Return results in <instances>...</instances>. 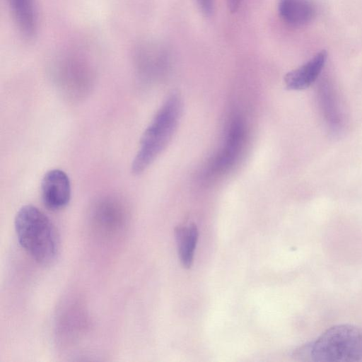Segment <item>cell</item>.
I'll list each match as a JSON object with an SVG mask.
<instances>
[{
    "instance_id": "1",
    "label": "cell",
    "mask_w": 362,
    "mask_h": 362,
    "mask_svg": "<svg viewBox=\"0 0 362 362\" xmlns=\"http://www.w3.org/2000/svg\"><path fill=\"white\" fill-rule=\"evenodd\" d=\"M14 226L19 244L36 262L47 266L55 262L59 235L45 214L35 206L25 205L16 213Z\"/></svg>"
},
{
    "instance_id": "2",
    "label": "cell",
    "mask_w": 362,
    "mask_h": 362,
    "mask_svg": "<svg viewBox=\"0 0 362 362\" xmlns=\"http://www.w3.org/2000/svg\"><path fill=\"white\" fill-rule=\"evenodd\" d=\"M182 101L177 93L171 94L161 105L144 131L132 164V172L145 171L165 149L178 124Z\"/></svg>"
},
{
    "instance_id": "3",
    "label": "cell",
    "mask_w": 362,
    "mask_h": 362,
    "mask_svg": "<svg viewBox=\"0 0 362 362\" xmlns=\"http://www.w3.org/2000/svg\"><path fill=\"white\" fill-rule=\"evenodd\" d=\"M309 345L310 361H362V327L337 325L326 329Z\"/></svg>"
},
{
    "instance_id": "4",
    "label": "cell",
    "mask_w": 362,
    "mask_h": 362,
    "mask_svg": "<svg viewBox=\"0 0 362 362\" xmlns=\"http://www.w3.org/2000/svg\"><path fill=\"white\" fill-rule=\"evenodd\" d=\"M246 136V127L243 119L234 117L228 124L221 147L207 166L204 175L214 177L228 171L239 158Z\"/></svg>"
},
{
    "instance_id": "5",
    "label": "cell",
    "mask_w": 362,
    "mask_h": 362,
    "mask_svg": "<svg viewBox=\"0 0 362 362\" xmlns=\"http://www.w3.org/2000/svg\"><path fill=\"white\" fill-rule=\"evenodd\" d=\"M54 77L71 90L83 88L91 81L88 63L76 53L66 52L57 57L52 64Z\"/></svg>"
},
{
    "instance_id": "6",
    "label": "cell",
    "mask_w": 362,
    "mask_h": 362,
    "mask_svg": "<svg viewBox=\"0 0 362 362\" xmlns=\"http://www.w3.org/2000/svg\"><path fill=\"white\" fill-rule=\"evenodd\" d=\"M71 194V182L65 172L53 169L45 174L41 182V197L48 209H64L69 204Z\"/></svg>"
},
{
    "instance_id": "7",
    "label": "cell",
    "mask_w": 362,
    "mask_h": 362,
    "mask_svg": "<svg viewBox=\"0 0 362 362\" xmlns=\"http://www.w3.org/2000/svg\"><path fill=\"white\" fill-rule=\"evenodd\" d=\"M93 218L100 228L105 232H112L122 228L127 219V212L119 200L105 197L94 206Z\"/></svg>"
},
{
    "instance_id": "8",
    "label": "cell",
    "mask_w": 362,
    "mask_h": 362,
    "mask_svg": "<svg viewBox=\"0 0 362 362\" xmlns=\"http://www.w3.org/2000/svg\"><path fill=\"white\" fill-rule=\"evenodd\" d=\"M327 57V52L322 50L300 67L287 73L284 77L286 87L293 90L308 88L319 76Z\"/></svg>"
},
{
    "instance_id": "9",
    "label": "cell",
    "mask_w": 362,
    "mask_h": 362,
    "mask_svg": "<svg viewBox=\"0 0 362 362\" xmlns=\"http://www.w3.org/2000/svg\"><path fill=\"white\" fill-rule=\"evenodd\" d=\"M9 7L21 35L33 39L38 29L35 0H8Z\"/></svg>"
},
{
    "instance_id": "10",
    "label": "cell",
    "mask_w": 362,
    "mask_h": 362,
    "mask_svg": "<svg viewBox=\"0 0 362 362\" xmlns=\"http://www.w3.org/2000/svg\"><path fill=\"white\" fill-rule=\"evenodd\" d=\"M279 13L286 24L301 27L312 21L315 9L310 0H280Z\"/></svg>"
},
{
    "instance_id": "11",
    "label": "cell",
    "mask_w": 362,
    "mask_h": 362,
    "mask_svg": "<svg viewBox=\"0 0 362 362\" xmlns=\"http://www.w3.org/2000/svg\"><path fill=\"white\" fill-rule=\"evenodd\" d=\"M178 255L182 266L189 269L194 261V251L198 240V230L194 224L177 227L175 230Z\"/></svg>"
},
{
    "instance_id": "12",
    "label": "cell",
    "mask_w": 362,
    "mask_h": 362,
    "mask_svg": "<svg viewBox=\"0 0 362 362\" xmlns=\"http://www.w3.org/2000/svg\"><path fill=\"white\" fill-rule=\"evenodd\" d=\"M321 103L325 117L331 123L335 124L338 122L337 115V105L333 97L332 91L327 86H323L321 88Z\"/></svg>"
},
{
    "instance_id": "13",
    "label": "cell",
    "mask_w": 362,
    "mask_h": 362,
    "mask_svg": "<svg viewBox=\"0 0 362 362\" xmlns=\"http://www.w3.org/2000/svg\"><path fill=\"white\" fill-rule=\"evenodd\" d=\"M199 10L205 16H210L214 11V0H196Z\"/></svg>"
},
{
    "instance_id": "14",
    "label": "cell",
    "mask_w": 362,
    "mask_h": 362,
    "mask_svg": "<svg viewBox=\"0 0 362 362\" xmlns=\"http://www.w3.org/2000/svg\"><path fill=\"white\" fill-rule=\"evenodd\" d=\"M242 0H226V5L230 12L234 13L239 8Z\"/></svg>"
}]
</instances>
